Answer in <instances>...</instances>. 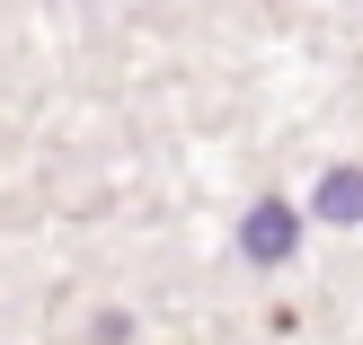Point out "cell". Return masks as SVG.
I'll use <instances>...</instances> for the list:
<instances>
[{
    "instance_id": "obj_1",
    "label": "cell",
    "mask_w": 363,
    "mask_h": 345,
    "mask_svg": "<svg viewBox=\"0 0 363 345\" xmlns=\"http://www.w3.org/2000/svg\"><path fill=\"white\" fill-rule=\"evenodd\" d=\"M240 248H248L257 266H284V257H293V204H275V195H266V204L240 222Z\"/></svg>"
},
{
    "instance_id": "obj_2",
    "label": "cell",
    "mask_w": 363,
    "mask_h": 345,
    "mask_svg": "<svg viewBox=\"0 0 363 345\" xmlns=\"http://www.w3.org/2000/svg\"><path fill=\"white\" fill-rule=\"evenodd\" d=\"M319 222H363V169H328L319 177Z\"/></svg>"
}]
</instances>
